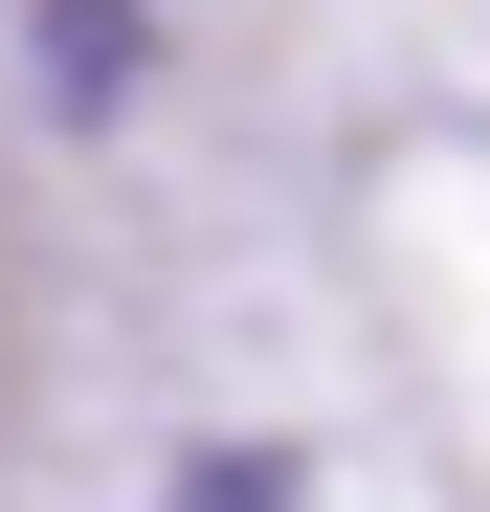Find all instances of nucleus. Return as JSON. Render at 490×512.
<instances>
[{
  "label": "nucleus",
  "mask_w": 490,
  "mask_h": 512,
  "mask_svg": "<svg viewBox=\"0 0 490 512\" xmlns=\"http://www.w3.org/2000/svg\"><path fill=\"white\" fill-rule=\"evenodd\" d=\"M179 512H290V490H268V468H201V490H179Z\"/></svg>",
  "instance_id": "1"
}]
</instances>
